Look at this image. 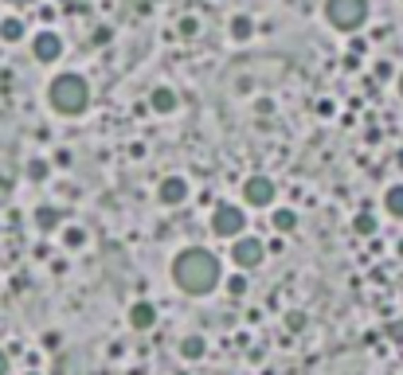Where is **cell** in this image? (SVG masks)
<instances>
[{
	"mask_svg": "<svg viewBox=\"0 0 403 375\" xmlns=\"http://www.w3.org/2000/svg\"><path fill=\"white\" fill-rule=\"evenodd\" d=\"M168 278L185 297H211L223 285V258L211 246H185L173 254Z\"/></svg>",
	"mask_w": 403,
	"mask_h": 375,
	"instance_id": "obj_1",
	"label": "cell"
},
{
	"mask_svg": "<svg viewBox=\"0 0 403 375\" xmlns=\"http://www.w3.org/2000/svg\"><path fill=\"white\" fill-rule=\"evenodd\" d=\"M47 106L55 109V114L63 117H78L90 109V83H86L83 75H75V71H67V75H55L47 86Z\"/></svg>",
	"mask_w": 403,
	"mask_h": 375,
	"instance_id": "obj_2",
	"label": "cell"
},
{
	"mask_svg": "<svg viewBox=\"0 0 403 375\" xmlns=\"http://www.w3.org/2000/svg\"><path fill=\"white\" fill-rule=\"evenodd\" d=\"M325 20L337 32H356L368 20V0H325Z\"/></svg>",
	"mask_w": 403,
	"mask_h": 375,
	"instance_id": "obj_3",
	"label": "cell"
},
{
	"mask_svg": "<svg viewBox=\"0 0 403 375\" xmlns=\"http://www.w3.org/2000/svg\"><path fill=\"white\" fill-rule=\"evenodd\" d=\"M208 227H211V234L216 239H239V234L247 231V211L239 208V203H216L211 208V215H208Z\"/></svg>",
	"mask_w": 403,
	"mask_h": 375,
	"instance_id": "obj_4",
	"label": "cell"
},
{
	"mask_svg": "<svg viewBox=\"0 0 403 375\" xmlns=\"http://www.w3.org/2000/svg\"><path fill=\"white\" fill-rule=\"evenodd\" d=\"M231 266L235 270H243V274H251V270H259L262 262H267V242L262 239H255V234H239V239H231Z\"/></svg>",
	"mask_w": 403,
	"mask_h": 375,
	"instance_id": "obj_5",
	"label": "cell"
},
{
	"mask_svg": "<svg viewBox=\"0 0 403 375\" xmlns=\"http://www.w3.org/2000/svg\"><path fill=\"white\" fill-rule=\"evenodd\" d=\"M243 203L247 208H274V196H278V184L270 180V176H262V172H255V176H247L243 180Z\"/></svg>",
	"mask_w": 403,
	"mask_h": 375,
	"instance_id": "obj_6",
	"label": "cell"
},
{
	"mask_svg": "<svg viewBox=\"0 0 403 375\" xmlns=\"http://www.w3.org/2000/svg\"><path fill=\"white\" fill-rule=\"evenodd\" d=\"M188 196H192V184H188L185 176H165V180L157 184V200L165 203V208H180V203H188Z\"/></svg>",
	"mask_w": 403,
	"mask_h": 375,
	"instance_id": "obj_7",
	"label": "cell"
},
{
	"mask_svg": "<svg viewBox=\"0 0 403 375\" xmlns=\"http://www.w3.org/2000/svg\"><path fill=\"white\" fill-rule=\"evenodd\" d=\"M32 55L40 59V63H59L63 59V35L43 28L40 35H32Z\"/></svg>",
	"mask_w": 403,
	"mask_h": 375,
	"instance_id": "obj_8",
	"label": "cell"
},
{
	"mask_svg": "<svg viewBox=\"0 0 403 375\" xmlns=\"http://www.w3.org/2000/svg\"><path fill=\"white\" fill-rule=\"evenodd\" d=\"M126 321H129V328H134V333H149L153 325H157V305H153V301H134V305L126 309Z\"/></svg>",
	"mask_w": 403,
	"mask_h": 375,
	"instance_id": "obj_9",
	"label": "cell"
},
{
	"mask_svg": "<svg viewBox=\"0 0 403 375\" xmlns=\"http://www.w3.org/2000/svg\"><path fill=\"white\" fill-rule=\"evenodd\" d=\"M177 106H180V94L173 90V86H153L149 90V109L153 114L168 117V114H177Z\"/></svg>",
	"mask_w": 403,
	"mask_h": 375,
	"instance_id": "obj_10",
	"label": "cell"
},
{
	"mask_svg": "<svg viewBox=\"0 0 403 375\" xmlns=\"http://www.w3.org/2000/svg\"><path fill=\"white\" fill-rule=\"evenodd\" d=\"M177 352H180V359H188V364H200V359L208 356V340H204L200 333H188V336H180Z\"/></svg>",
	"mask_w": 403,
	"mask_h": 375,
	"instance_id": "obj_11",
	"label": "cell"
},
{
	"mask_svg": "<svg viewBox=\"0 0 403 375\" xmlns=\"http://www.w3.org/2000/svg\"><path fill=\"white\" fill-rule=\"evenodd\" d=\"M270 227H274L278 234H294V231H298V211H294V208H274Z\"/></svg>",
	"mask_w": 403,
	"mask_h": 375,
	"instance_id": "obj_12",
	"label": "cell"
},
{
	"mask_svg": "<svg viewBox=\"0 0 403 375\" xmlns=\"http://www.w3.org/2000/svg\"><path fill=\"white\" fill-rule=\"evenodd\" d=\"M59 223H63V211H59V208H51V203L35 208V227H40L43 234H51V231H55Z\"/></svg>",
	"mask_w": 403,
	"mask_h": 375,
	"instance_id": "obj_13",
	"label": "cell"
},
{
	"mask_svg": "<svg viewBox=\"0 0 403 375\" xmlns=\"http://www.w3.org/2000/svg\"><path fill=\"white\" fill-rule=\"evenodd\" d=\"M231 40H235V43H251L255 40V20L243 16V12L231 16Z\"/></svg>",
	"mask_w": 403,
	"mask_h": 375,
	"instance_id": "obj_14",
	"label": "cell"
},
{
	"mask_svg": "<svg viewBox=\"0 0 403 375\" xmlns=\"http://www.w3.org/2000/svg\"><path fill=\"white\" fill-rule=\"evenodd\" d=\"M384 211L392 219H403V184H392L384 192Z\"/></svg>",
	"mask_w": 403,
	"mask_h": 375,
	"instance_id": "obj_15",
	"label": "cell"
},
{
	"mask_svg": "<svg viewBox=\"0 0 403 375\" xmlns=\"http://www.w3.org/2000/svg\"><path fill=\"white\" fill-rule=\"evenodd\" d=\"M0 40H4V43H20V40H24V20H20V16L0 20Z\"/></svg>",
	"mask_w": 403,
	"mask_h": 375,
	"instance_id": "obj_16",
	"label": "cell"
},
{
	"mask_svg": "<svg viewBox=\"0 0 403 375\" xmlns=\"http://www.w3.org/2000/svg\"><path fill=\"white\" fill-rule=\"evenodd\" d=\"M24 176H28V180H32V184H43V180H47V176H51V160H43V157H32V160H28V168H24Z\"/></svg>",
	"mask_w": 403,
	"mask_h": 375,
	"instance_id": "obj_17",
	"label": "cell"
},
{
	"mask_svg": "<svg viewBox=\"0 0 403 375\" xmlns=\"http://www.w3.org/2000/svg\"><path fill=\"white\" fill-rule=\"evenodd\" d=\"M376 215H372V211H356V219H353V231L356 234H368V239H372V234H376Z\"/></svg>",
	"mask_w": 403,
	"mask_h": 375,
	"instance_id": "obj_18",
	"label": "cell"
},
{
	"mask_svg": "<svg viewBox=\"0 0 403 375\" xmlns=\"http://www.w3.org/2000/svg\"><path fill=\"white\" fill-rule=\"evenodd\" d=\"M63 246H67V250L86 246V231H83V227H75V223H71V227H63Z\"/></svg>",
	"mask_w": 403,
	"mask_h": 375,
	"instance_id": "obj_19",
	"label": "cell"
},
{
	"mask_svg": "<svg viewBox=\"0 0 403 375\" xmlns=\"http://www.w3.org/2000/svg\"><path fill=\"white\" fill-rule=\"evenodd\" d=\"M223 290L231 293V297H243V293H247V274H243V270H235L231 278H223Z\"/></svg>",
	"mask_w": 403,
	"mask_h": 375,
	"instance_id": "obj_20",
	"label": "cell"
},
{
	"mask_svg": "<svg viewBox=\"0 0 403 375\" xmlns=\"http://www.w3.org/2000/svg\"><path fill=\"white\" fill-rule=\"evenodd\" d=\"M177 32H180V40H196V32H200V20H196V16H180V20H177Z\"/></svg>",
	"mask_w": 403,
	"mask_h": 375,
	"instance_id": "obj_21",
	"label": "cell"
},
{
	"mask_svg": "<svg viewBox=\"0 0 403 375\" xmlns=\"http://www.w3.org/2000/svg\"><path fill=\"white\" fill-rule=\"evenodd\" d=\"M305 325H310V317H305L302 309H294V313H286V328H290V333H302Z\"/></svg>",
	"mask_w": 403,
	"mask_h": 375,
	"instance_id": "obj_22",
	"label": "cell"
},
{
	"mask_svg": "<svg viewBox=\"0 0 403 375\" xmlns=\"http://www.w3.org/2000/svg\"><path fill=\"white\" fill-rule=\"evenodd\" d=\"M372 75H376V83H387V78H392V63H387V59H380L376 67H372Z\"/></svg>",
	"mask_w": 403,
	"mask_h": 375,
	"instance_id": "obj_23",
	"label": "cell"
},
{
	"mask_svg": "<svg viewBox=\"0 0 403 375\" xmlns=\"http://www.w3.org/2000/svg\"><path fill=\"white\" fill-rule=\"evenodd\" d=\"M110 35H114L110 28H98V32H94V43H98V47H106V43H110Z\"/></svg>",
	"mask_w": 403,
	"mask_h": 375,
	"instance_id": "obj_24",
	"label": "cell"
},
{
	"mask_svg": "<svg viewBox=\"0 0 403 375\" xmlns=\"http://www.w3.org/2000/svg\"><path fill=\"white\" fill-rule=\"evenodd\" d=\"M8 371H12V356L0 348V375H8Z\"/></svg>",
	"mask_w": 403,
	"mask_h": 375,
	"instance_id": "obj_25",
	"label": "cell"
},
{
	"mask_svg": "<svg viewBox=\"0 0 403 375\" xmlns=\"http://www.w3.org/2000/svg\"><path fill=\"white\" fill-rule=\"evenodd\" d=\"M43 344H47V348L55 352V348H59V344H63V336H59V333H47V336H43Z\"/></svg>",
	"mask_w": 403,
	"mask_h": 375,
	"instance_id": "obj_26",
	"label": "cell"
},
{
	"mask_svg": "<svg viewBox=\"0 0 403 375\" xmlns=\"http://www.w3.org/2000/svg\"><path fill=\"white\" fill-rule=\"evenodd\" d=\"M317 114H321V117H333V102L321 98V102H317Z\"/></svg>",
	"mask_w": 403,
	"mask_h": 375,
	"instance_id": "obj_27",
	"label": "cell"
},
{
	"mask_svg": "<svg viewBox=\"0 0 403 375\" xmlns=\"http://www.w3.org/2000/svg\"><path fill=\"white\" fill-rule=\"evenodd\" d=\"M55 165L67 168V165H71V153H67V149H59V153H55Z\"/></svg>",
	"mask_w": 403,
	"mask_h": 375,
	"instance_id": "obj_28",
	"label": "cell"
},
{
	"mask_svg": "<svg viewBox=\"0 0 403 375\" xmlns=\"http://www.w3.org/2000/svg\"><path fill=\"white\" fill-rule=\"evenodd\" d=\"M8 4H16V8H28V4H35V0H8Z\"/></svg>",
	"mask_w": 403,
	"mask_h": 375,
	"instance_id": "obj_29",
	"label": "cell"
},
{
	"mask_svg": "<svg viewBox=\"0 0 403 375\" xmlns=\"http://www.w3.org/2000/svg\"><path fill=\"white\" fill-rule=\"evenodd\" d=\"M395 165H399V168H403V149H399V153H395Z\"/></svg>",
	"mask_w": 403,
	"mask_h": 375,
	"instance_id": "obj_30",
	"label": "cell"
},
{
	"mask_svg": "<svg viewBox=\"0 0 403 375\" xmlns=\"http://www.w3.org/2000/svg\"><path fill=\"white\" fill-rule=\"evenodd\" d=\"M395 86H399V98H403V71H399V83H395Z\"/></svg>",
	"mask_w": 403,
	"mask_h": 375,
	"instance_id": "obj_31",
	"label": "cell"
},
{
	"mask_svg": "<svg viewBox=\"0 0 403 375\" xmlns=\"http://www.w3.org/2000/svg\"><path fill=\"white\" fill-rule=\"evenodd\" d=\"M24 375H43V371H35V367H32V371H24Z\"/></svg>",
	"mask_w": 403,
	"mask_h": 375,
	"instance_id": "obj_32",
	"label": "cell"
}]
</instances>
